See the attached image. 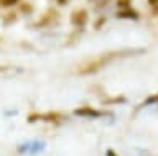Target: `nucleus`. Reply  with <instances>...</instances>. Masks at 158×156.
<instances>
[{
    "instance_id": "f257e3e1",
    "label": "nucleus",
    "mask_w": 158,
    "mask_h": 156,
    "mask_svg": "<svg viewBox=\"0 0 158 156\" xmlns=\"http://www.w3.org/2000/svg\"><path fill=\"white\" fill-rule=\"evenodd\" d=\"M145 50H122V51H112V53H104V54L94 58V59L84 62V64L77 69V72L81 76H87V74H94V72L101 71L102 67H106L109 62L115 61L117 58L127 56V54H133V53H143Z\"/></svg>"
},
{
    "instance_id": "f03ea898",
    "label": "nucleus",
    "mask_w": 158,
    "mask_h": 156,
    "mask_svg": "<svg viewBox=\"0 0 158 156\" xmlns=\"http://www.w3.org/2000/svg\"><path fill=\"white\" fill-rule=\"evenodd\" d=\"M64 115L58 114V112H48V114H31L28 117V122H36V120H43V122H59L63 120Z\"/></svg>"
},
{
    "instance_id": "7ed1b4c3",
    "label": "nucleus",
    "mask_w": 158,
    "mask_h": 156,
    "mask_svg": "<svg viewBox=\"0 0 158 156\" xmlns=\"http://www.w3.org/2000/svg\"><path fill=\"white\" fill-rule=\"evenodd\" d=\"M86 22H87V12L84 8H77V10H74L71 13V23L74 26L81 28L86 25Z\"/></svg>"
},
{
    "instance_id": "20e7f679",
    "label": "nucleus",
    "mask_w": 158,
    "mask_h": 156,
    "mask_svg": "<svg viewBox=\"0 0 158 156\" xmlns=\"http://www.w3.org/2000/svg\"><path fill=\"white\" fill-rule=\"evenodd\" d=\"M54 22H58V12L53 10V8H49V10H46V13L43 15L41 20L36 22V26H49V25H53Z\"/></svg>"
},
{
    "instance_id": "39448f33",
    "label": "nucleus",
    "mask_w": 158,
    "mask_h": 156,
    "mask_svg": "<svg viewBox=\"0 0 158 156\" xmlns=\"http://www.w3.org/2000/svg\"><path fill=\"white\" fill-rule=\"evenodd\" d=\"M74 114L79 115V117H87V118H97V117H102L104 112H99L92 107H82V109H76Z\"/></svg>"
},
{
    "instance_id": "423d86ee",
    "label": "nucleus",
    "mask_w": 158,
    "mask_h": 156,
    "mask_svg": "<svg viewBox=\"0 0 158 156\" xmlns=\"http://www.w3.org/2000/svg\"><path fill=\"white\" fill-rule=\"evenodd\" d=\"M117 17L118 18H133V20H137L138 18V13L135 10H132V8H120V10L117 12Z\"/></svg>"
},
{
    "instance_id": "0eeeda50",
    "label": "nucleus",
    "mask_w": 158,
    "mask_h": 156,
    "mask_svg": "<svg viewBox=\"0 0 158 156\" xmlns=\"http://www.w3.org/2000/svg\"><path fill=\"white\" fill-rule=\"evenodd\" d=\"M18 2L20 0H0V5L2 7H13V5H17Z\"/></svg>"
},
{
    "instance_id": "6e6552de",
    "label": "nucleus",
    "mask_w": 158,
    "mask_h": 156,
    "mask_svg": "<svg viewBox=\"0 0 158 156\" xmlns=\"http://www.w3.org/2000/svg\"><path fill=\"white\" fill-rule=\"evenodd\" d=\"M155 102H158V94L156 95H152V97H148V99L142 104V107H145V105H150V104H155Z\"/></svg>"
},
{
    "instance_id": "1a4fd4ad",
    "label": "nucleus",
    "mask_w": 158,
    "mask_h": 156,
    "mask_svg": "<svg viewBox=\"0 0 158 156\" xmlns=\"http://www.w3.org/2000/svg\"><path fill=\"white\" fill-rule=\"evenodd\" d=\"M118 5H120L122 8H127L128 7V0H118Z\"/></svg>"
},
{
    "instance_id": "9d476101",
    "label": "nucleus",
    "mask_w": 158,
    "mask_h": 156,
    "mask_svg": "<svg viewBox=\"0 0 158 156\" xmlns=\"http://www.w3.org/2000/svg\"><path fill=\"white\" fill-rule=\"evenodd\" d=\"M148 3H150L152 7H158V0H148Z\"/></svg>"
},
{
    "instance_id": "9b49d317",
    "label": "nucleus",
    "mask_w": 158,
    "mask_h": 156,
    "mask_svg": "<svg viewBox=\"0 0 158 156\" xmlns=\"http://www.w3.org/2000/svg\"><path fill=\"white\" fill-rule=\"evenodd\" d=\"M56 2L59 3V5H66V3H68V0H56Z\"/></svg>"
},
{
    "instance_id": "f8f14e48",
    "label": "nucleus",
    "mask_w": 158,
    "mask_h": 156,
    "mask_svg": "<svg viewBox=\"0 0 158 156\" xmlns=\"http://www.w3.org/2000/svg\"><path fill=\"white\" fill-rule=\"evenodd\" d=\"M107 156H117V154H115V153H114V151H112V150H109V151H107Z\"/></svg>"
},
{
    "instance_id": "ddd939ff",
    "label": "nucleus",
    "mask_w": 158,
    "mask_h": 156,
    "mask_svg": "<svg viewBox=\"0 0 158 156\" xmlns=\"http://www.w3.org/2000/svg\"><path fill=\"white\" fill-rule=\"evenodd\" d=\"M155 15H158V7L155 8Z\"/></svg>"
},
{
    "instance_id": "4468645a",
    "label": "nucleus",
    "mask_w": 158,
    "mask_h": 156,
    "mask_svg": "<svg viewBox=\"0 0 158 156\" xmlns=\"http://www.w3.org/2000/svg\"><path fill=\"white\" fill-rule=\"evenodd\" d=\"M5 69H7V67H0V72H2V71H5Z\"/></svg>"
}]
</instances>
